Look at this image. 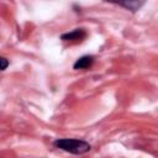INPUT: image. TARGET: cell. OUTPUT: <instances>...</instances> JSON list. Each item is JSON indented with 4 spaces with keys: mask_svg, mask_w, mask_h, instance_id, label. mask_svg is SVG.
Wrapping results in <instances>:
<instances>
[{
    "mask_svg": "<svg viewBox=\"0 0 158 158\" xmlns=\"http://www.w3.org/2000/svg\"><path fill=\"white\" fill-rule=\"evenodd\" d=\"M86 37V31L84 28H75L70 32H67V33H63L60 36V40L64 41V42H73V43H77V42H81L83 40H85Z\"/></svg>",
    "mask_w": 158,
    "mask_h": 158,
    "instance_id": "obj_3",
    "label": "cell"
},
{
    "mask_svg": "<svg viewBox=\"0 0 158 158\" xmlns=\"http://www.w3.org/2000/svg\"><path fill=\"white\" fill-rule=\"evenodd\" d=\"M9 60L5 57H0V70H5L9 67Z\"/></svg>",
    "mask_w": 158,
    "mask_h": 158,
    "instance_id": "obj_5",
    "label": "cell"
},
{
    "mask_svg": "<svg viewBox=\"0 0 158 158\" xmlns=\"http://www.w3.org/2000/svg\"><path fill=\"white\" fill-rule=\"evenodd\" d=\"M94 59H95L94 56H89V54L81 56L80 58H78V59L74 62L73 68H74L75 70H79V69H88V68H90V67L93 65Z\"/></svg>",
    "mask_w": 158,
    "mask_h": 158,
    "instance_id": "obj_4",
    "label": "cell"
},
{
    "mask_svg": "<svg viewBox=\"0 0 158 158\" xmlns=\"http://www.w3.org/2000/svg\"><path fill=\"white\" fill-rule=\"evenodd\" d=\"M104 1L118 5V6H121V7L126 9V10H130L131 12L138 11L142 7L143 2H144V0H104Z\"/></svg>",
    "mask_w": 158,
    "mask_h": 158,
    "instance_id": "obj_2",
    "label": "cell"
},
{
    "mask_svg": "<svg viewBox=\"0 0 158 158\" xmlns=\"http://www.w3.org/2000/svg\"><path fill=\"white\" fill-rule=\"evenodd\" d=\"M53 146L58 149L73 153V154H83L90 151L91 146L83 139L78 138H57L53 141Z\"/></svg>",
    "mask_w": 158,
    "mask_h": 158,
    "instance_id": "obj_1",
    "label": "cell"
}]
</instances>
